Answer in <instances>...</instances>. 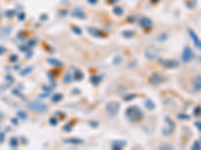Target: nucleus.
Segmentation results:
<instances>
[{
  "label": "nucleus",
  "instance_id": "nucleus-1",
  "mask_svg": "<svg viewBox=\"0 0 201 150\" xmlns=\"http://www.w3.org/2000/svg\"><path fill=\"white\" fill-rule=\"evenodd\" d=\"M188 33H189V35H190L191 39L193 40V42H194L195 46H196V47H197L198 49H200V50H201V40H200L199 38H198L197 34L195 33L192 29H188Z\"/></svg>",
  "mask_w": 201,
  "mask_h": 150
},
{
  "label": "nucleus",
  "instance_id": "nucleus-2",
  "mask_svg": "<svg viewBox=\"0 0 201 150\" xmlns=\"http://www.w3.org/2000/svg\"><path fill=\"white\" fill-rule=\"evenodd\" d=\"M192 56H193V52H192L190 47H185L184 50H183V53H182L183 62H188L189 60L192 58Z\"/></svg>",
  "mask_w": 201,
  "mask_h": 150
},
{
  "label": "nucleus",
  "instance_id": "nucleus-3",
  "mask_svg": "<svg viewBox=\"0 0 201 150\" xmlns=\"http://www.w3.org/2000/svg\"><path fill=\"white\" fill-rule=\"evenodd\" d=\"M27 106L33 111H42L45 108V105L41 104V103L39 102H31Z\"/></svg>",
  "mask_w": 201,
  "mask_h": 150
},
{
  "label": "nucleus",
  "instance_id": "nucleus-4",
  "mask_svg": "<svg viewBox=\"0 0 201 150\" xmlns=\"http://www.w3.org/2000/svg\"><path fill=\"white\" fill-rule=\"evenodd\" d=\"M193 89L194 91H200L201 90V76L198 75L193 79Z\"/></svg>",
  "mask_w": 201,
  "mask_h": 150
},
{
  "label": "nucleus",
  "instance_id": "nucleus-5",
  "mask_svg": "<svg viewBox=\"0 0 201 150\" xmlns=\"http://www.w3.org/2000/svg\"><path fill=\"white\" fill-rule=\"evenodd\" d=\"M163 64L167 66V67H177V66L179 65V63L175 61V60H164Z\"/></svg>",
  "mask_w": 201,
  "mask_h": 150
},
{
  "label": "nucleus",
  "instance_id": "nucleus-6",
  "mask_svg": "<svg viewBox=\"0 0 201 150\" xmlns=\"http://www.w3.org/2000/svg\"><path fill=\"white\" fill-rule=\"evenodd\" d=\"M192 149H201V144L199 141H194L193 145H192Z\"/></svg>",
  "mask_w": 201,
  "mask_h": 150
},
{
  "label": "nucleus",
  "instance_id": "nucleus-7",
  "mask_svg": "<svg viewBox=\"0 0 201 150\" xmlns=\"http://www.w3.org/2000/svg\"><path fill=\"white\" fill-rule=\"evenodd\" d=\"M194 113H195V115H200L201 114V107H196V108H195Z\"/></svg>",
  "mask_w": 201,
  "mask_h": 150
},
{
  "label": "nucleus",
  "instance_id": "nucleus-8",
  "mask_svg": "<svg viewBox=\"0 0 201 150\" xmlns=\"http://www.w3.org/2000/svg\"><path fill=\"white\" fill-rule=\"evenodd\" d=\"M195 125H196V127L199 129L201 131V121H198V122H195Z\"/></svg>",
  "mask_w": 201,
  "mask_h": 150
},
{
  "label": "nucleus",
  "instance_id": "nucleus-9",
  "mask_svg": "<svg viewBox=\"0 0 201 150\" xmlns=\"http://www.w3.org/2000/svg\"><path fill=\"white\" fill-rule=\"evenodd\" d=\"M192 1H193V2H194V3H196V0H192Z\"/></svg>",
  "mask_w": 201,
  "mask_h": 150
}]
</instances>
